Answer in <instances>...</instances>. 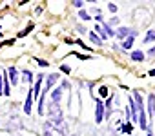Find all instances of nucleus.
<instances>
[{"mask_svg": "<svg viewBox=\"0 0 155 136\" xmlns=\"http://www.w3.org/2000/svg\"><path fill=\"white\" fill-rule=\"evenodd\" d=\"M108 9H110L111 13H117V6H115V4H110V6H108Z\"/></svg>", "mask_w": 155, "mask_h": 136, "instance_id": "24", "label": "nucleus"}, {"mask_svg": "<svg viewBox=\"0 0 155 136\" xmlns=\"http://www.w3.org/2000/svg\"><path fill=\"white\" fill-rule=\"evenodd\" d=\"M42 78H44V75H38L35 87H33V98H37V100H38V93H40V85H42Z\"/></svg>", "mask_w": 155, "mask_h": 136, "instance_id": "7", "label": "nucleus"}, {"mask_svg": "<svg viewBox=\"0 0 155 136\" xmlns=\"http://www.w3.org/2000/svg\"><path fill=\"white\" fill-rule=\"evenodd\" d=\"M37 63H38L40 67H48V65H49V62H46V60H37Z\"/></svg>", "mask_w": 155, "mask_h": 136, "instance_id": "21", "label": "nucleus"}, {"mask_svg": "<svg viewBox=\"0 0 155 136\" xmlns=\"http://www.w3.org/2000/svg\"><path fill=\"white\" fill-rule=\"evenodd\" d=\"M60 98H62V87H57L55 91H51V102L53 104H60Z\"/></svg>", "mask_w": 155, "mask_h": 136, "instance_id": "5", "label": "nucleus"}, {"mask_svg": "<svg viewBox=\"0 0 155 136\" xmlns=\"http://www.w3.org/2000/svg\"><path fill=\"white\" fill-rule=\"evenodd\" d=\"M4 93H2V71H0V96H2Z\"/></svg>", "mask_w": 155, "mask_h": 136, "instance_id": "25", "label": "nucleus"}, {"mask_svg": "<svg viewBox=\"0 0 155 136\" xmlns=\"http://www.w3.org/2000/svg\"><path fill=\"white\" fill-rule=\"evenodd\" d=\"M81 18H82V20H90V13L84 11V9H81Z\"/></svg>", "mask_w": 155, "mask_h": 136, "instance_id": "17", "label": "nucleus"}, {"mask_svg": "<svg viewBox=\"0 0 155 136\" xmlns=\"http://www.w3.org/2000/svg\"><path fill=\"white\" fill-rule=\"evenodd\" d=\"M117 24H119V18H117V17H113V18H111V22H110L108 26L111 27V26H117Z\"/></svg>", "mask_w": 155, "mask_h": 136, "instance_id": "22", "label": "nucleus"}, {"mask_svg": "<svg viewBox=\"0 0 155 136\" xmlns=\"http://www.w3.org/2000/svg\"><path fill=\"white\" fill-rule=\"evenodd\" d=\"M42 129H44V136H66V131L58 129L51 122H44V127Z\"/></svg>", "mask_w": 155, "mask_h": 136, "instance_id": "1", "label": "nucleus"}, {"mask_svg": "<svg viewBox=\"0 0 155 136\" xmlns=\"http://www.w3.org/2000/svg\"><path fill=\"white\" fill-rule=\"evenodd\" d=\"M8 75H9V82H11L13 85H17V84H18V71H17V67H9V69H8Z\"/></svg>", "mask_w": 155, "mask_h": 136, "instance_id": "4", "label": "nucleus"}, {"mask_svg": "<svg viewBox=\"0 0 155 136\" xmlns=\"http://www.w3.org/2000/svg\"><path fill=\"white\" fill-rule=\"evenodd\" d=\"M135 36H137V33H133V35H130L124 42H122V47L124 49H130V47H133V40H135Z\"/></svg>", "mask_w": 155, "mask_h": 136, "instance_id": "9", "label": "nucleus"}, {"mask_svg": "<svg viewBox=\"0 0 155 136\" xmlns=\"http://www.w3.org/2000/svg\"><path fill=\"white\" fill-rule=\"evenodd\" d=\"M139 125L140 129H148V118H146L144 109H139Z\"/></svg>", "mask_w": 155, "mask_h": 136, "instance_id": "6", "label": "nucleus"}, {"mask_svg": "<svg viewBox=\"0 0 155 136\" xmlns=\"http://www.w3.org/2000/svg\"><path fill=\"white\" fill-rule=\"evenodd\" d=\"M71 4H73L75 8H82V4H84V2H82V0H73Z\"/></svg>", "mask_w": 155, "mask_h": 136, "instance_id": "20", "label": "nucleus"}, {"mask_svg": "<svg viewBox=\"0 0 155 136\" xmlns=\"http://www.w3.org/2000/svg\"><path fill=\"white\" fill-rule=\"evenodd\" d=\"M95 122L101 125L104 122V104L102 100H97V107H95Z\"/></svg>", "mask_w": 155, "mask_h": 136, "instance_id": "2", "label": "nucleus"}, {"mask_svg": "<svg viewBox=\"0 0 155 136\" xmlns=\"http://www.w3.org/2000/svg\"><path fill=\"white\" fill-rule=\"evenodd\" d=\"M95 33H101V40H102V42H104V38H106V36H108V35H106V31H104V27H102V24H101V22H99V24H97V27H95Z\"/></svg>", "mask_w": 155, "mask_h": 136, "instance_id": "14", "label": "nucleus"}, {"mask_svg": "<svg viewBox=\"0 0 155 136\" xmlns=\"http://www.w3.org/2000/svg\"><path fill=\"white\" fill-rule=\"evenodd\" d=\"M60 69H62V73H66V75H69V73H71V69H69V67H68V65H62V67H60Z\"/></svg>", "mask_w": 155, "mask_h": 136, "instance_id": "23", "label": "nucleus"}, {"mask_svg": "<svg viewBox=\"0 0 155 136\" xmlns=\"http://www.w3.org/2000/svg\"><path fill=\"white\" fill-rule=\"evenodd\" d=\"M99 94L101 96H108V87H101L99 89Z\"/></svg>", "mask_w": 155, "mask_h": 136, "instance_id": "19", "label": "nucleus"}, {"mask_svg": "<svg viewBox=\"0 0 155 136\" xmlns=\"http://www.w3.org/2000/svg\"><path fill=\"white\" fill-rule=\"evenodd\" d=\"M148 75H150V76H155V69H151V71H150Z\"/></svg>", "mask_w": 155, "mask_h": 136, "instance_id": "27", "label": "nucleus"}, {"mask_svg": "<svg viewBox=\"0 0 155 136\" xmlns=\"http://www.w3.org/2000/svg\"><path fill=\"white\" fill-rule=\"evenodd\" d=\"M148 54H150V56H155V45H153V47L148 51Z\"/></svg>", "mask_w": 155, "mask_h": 136, "instance_id": "26", "label": "nucleus"}, {"mask_svg": "<svg viewBox=\"0 0 155 136\" xmlns=\"http://www.w3.org/2000/svg\"><path fill=\"white\" fill-rule=\"evenodd\" d=\"M130 58H131L133 62H144V53H142V51H133V53L130 54Z\"/></svg>", "mask_w": 155, "mask_h": 136, "instance_id": "10", "label": "nucleus"}, {"mask_svg": "<svg viewBox=\"0 0 155 136\" xmlns=\"http://www.w3.org/2000/svg\"><path fill=\"white\" fill-rule=\"evenodd\" d=\"M31 29H33V26H28V29H24V31H20V33H18V36H20V38H22V36H26V35H28V33H29Z\"/></svg>", "mask_w": 155, "mask_h": 136, "instance_id": "18", "label": "nucleus"}, {"mask_svg": "<svg viewBox=\"0 0 155 136\" xmlns=\"http://www.w3.org/2000/svg\"><path fill=\"white\" fill-rule=\"evenodd\" d=\"M153 40H155V29L148 31V35L144 36V44H150V42H153Z\"/></svg>", "mask_w": 155, "mask_h": 136, "instance_id": "16", "label": "nucleus"}, {"mask_svg": "<svg viewBox=\"0 0 155 136\" xmlns=\"http://www.w3.org/2000/svg\"><path fill=\"white\" fill-rule=\"evenodd\" d=\"M22 80L28 82V84H31V82H33V73H31L29 69H24V71H22Z\"/></svg>", "mask_w": 155, "mask_h": 136, "instance_id": "12", "label": "nucleus"}, {"mask_svg": "<svg viewBox=\"0 0 155 136\" xmlns=\"http://www.w3.org/2000/svg\"><path fill=\"white\" fill-rule=\"evenodd\" d=\"M111 120H113L111 127H120V122H122V114H120L119 111H115V114L111 116Z\"/></svg>", "mask_w": 155, "mask_h": 136, "instance_id": "11", "label": "nucleus"}, {"mask_svg": "<svg viewBox=\"0 0 155 136\" xmlns=\"http://www.w3.org/2000/svg\"><path fill=\"white\" fill-rule=\"evenodd\" d=\"M153 120H155V111H153Z\"/></svg>", "mask_w": 155, "mask_h": 136, "instance_id": "28", "label": "nucleus"}, {"mask_svg": "<svg viewBox=\"0 0 155 136\" xmlns=\"http://www.w3.org/2000/svg\"><path fill=\"white\" fill-rule=\"evenodd\" d=\"M135 31H130L128 27H119V31H117V36L119 38H128V35H133Z\"/></svg>", "mask_w": 155, "mask_h": 136, "instance_id": "8", "label": "nucleus"}, {"mask_svg": "<svg viewBox=\"0 0 155 136\" xmlns=\"http://www.w3.org/2000/svg\"><path fill=\"white\" fill-rule=\"evenodd\" d=\"M122 132H126V134H131L133 132V125H131L130 120H126V123L122 125Z\"/></svg>", "mask_w": 155, "mask_h": 136, "instance_id": "15", "label": "nucleus"}, {"mask_svg": "<svg viewBox=\"0 0 155 136\" xmlns=\"http://www.w3.org/2000/svg\"><path fill=\"white\" fill-rule=\"evenodd\" d=\"M90 40H91L95 45H102V40H101V36H99L95 31H91V33H90Z\"/></svg>", "mask_w": 155, "mask_h": 136, "instance_id": "13", "label": "nucleus"}, {"mask_svg": "<svg viewBox=\"0 0 155 136\" xmlns=\"http://www.w3.org/2000/svg\"><path fill=\"white\" fill-rule=\"evenodd\" d=\"M31 107H33V89L28 93V98H26V104H24V113L28 116L31 114Z\"/></svg>", "mask_w": 155, "mask_h": 136, "instance_id": "3", "label": "nucleus"}]
</instances>
